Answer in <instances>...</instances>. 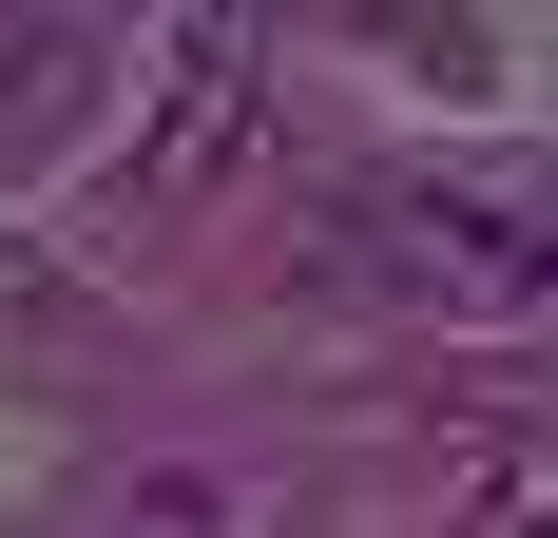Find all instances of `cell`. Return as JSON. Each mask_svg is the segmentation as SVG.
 Returning <instances> with one entry per match:
<instances>
[{"label":"cell","instance_id":"obj_1","mask_svg":"<svg viewBox=\"0 0 558 538\" xmlns=\"http://www.w3.org/2000/svg\"><path fill=\"white\" fill-rule=\"evenodd\" d=\"M347 269L424 327H539L558 308V155H404L366 173Z\"/></svg>","mask_w":558,"mask_h":538},{"label":"cell","instance_id":"obj_2","mask_svg":"<svg viewBox=\"0 0 558 538\" xmlns=\"http://www.w3.org/2000/svg\"><path fill=\"white\" fill-rule=\"evenodd\" d=\"M251 135H270V20H155V39H135V155H116V212H135V231L213 212L231 173H251Z\"/></svg>","mask_w":558,"mask_h":538},{"label":"cell","instance_id":"obj_3","mask_svg":"<svg viewBox=\"0 0 558 538\" xmlns=\"http://www.w3.org/2000/svg\"><path fill=\"white\" fill-rule=\"evenodd\" d=\"M116 58H135V20H77V0H0V173H39L58 135L116 97Z\"/></svg>","mask_w":558,"mask_h":538},{"label":"cell","instance_id":"obj_4","mask_svg":"<svg viewBox=\"0 0 558 538\" xmlns=\"http://www.w3.org/2000/svg\"><path fill=\"white\" fill-rule=\"evenodd\" d=\"M444 538H558V442H501V462H462Z\"/></svg>","mask_w":558,"mask_h":538},{"label":"cell","instance_id":"obj_5","mask_svg":"<svg viewBox=\"0 0 558 538\" xmlns=\"http://www.w3.org/2000/svg\"><path fill=\"white\" fill-rule=\"evenodd\" d=\"M116 538H270V500H251V481H193V462H173V481H135V500H116Z\"/></svg>","mask_w":558,"mask_h":538}]
</instances>
